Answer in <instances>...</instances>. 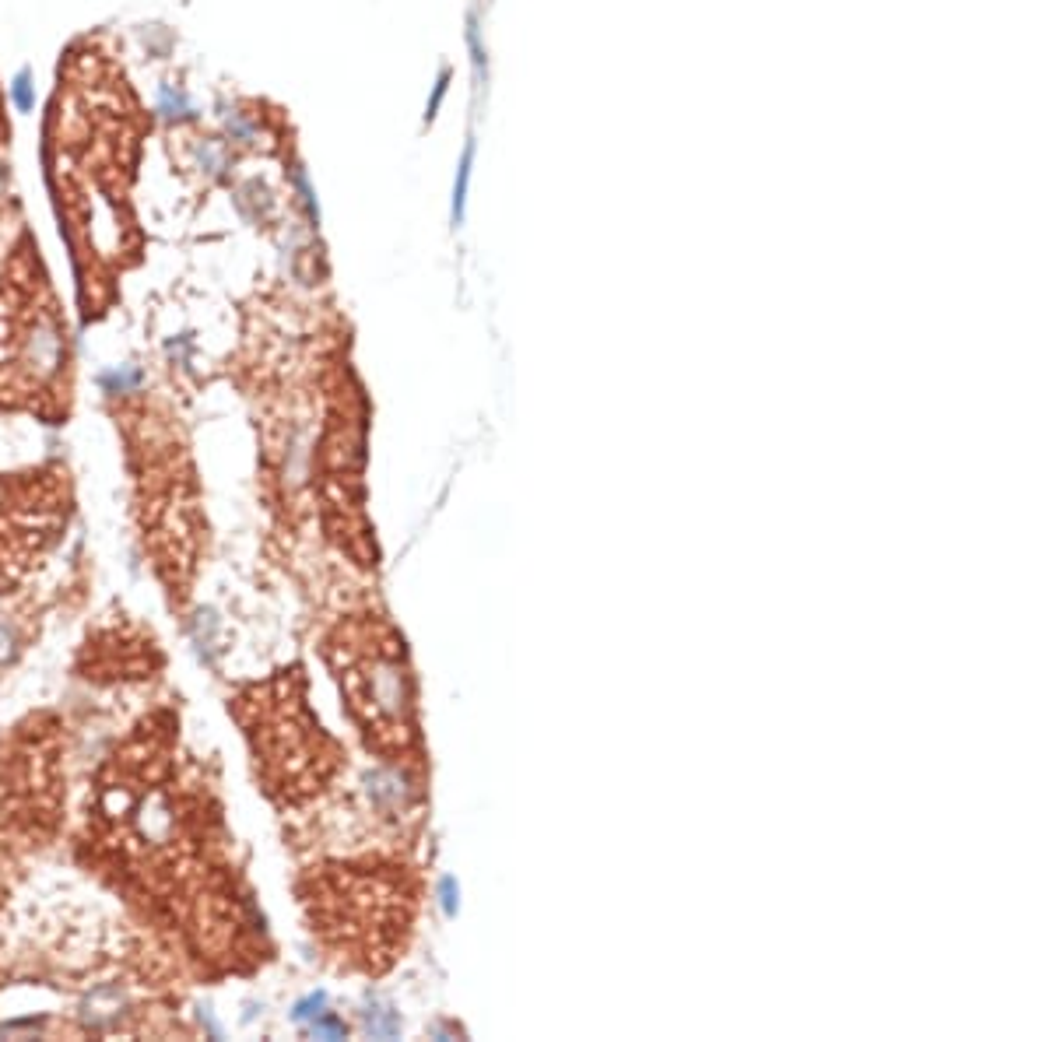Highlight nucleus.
<instances>
[{
  "label": "nucleus",
  "instance_id": "obj_1",
  "mask_svg": "<svg viewBox=\"0 0 1053 1042\" xmlns=\"http://www.w3.org/2000/svg\"><path fill=\"white\" fill-rule=\"evenodd\" d=\"M64 327L53 306L32 302V292L0 295V397L36 404L64 372Z\"/></svg>",
  "mask_w": 1053,
  "mask_h": 1042
},
{
  "label": "nucleus",
  "instance_id": "obj_2",
  "mask_svg": "<svg viewBox=\"0 0 1053 1042\" xmlns=\"http://www.w3.org/2000/svg\"><path fill=\"white\" fill-rule=\"evenodd\" d=\"M390 646H341L344 667L341 681L348 688L351 709L369 730H376L380 741L404 744L408 723V678H404L401 653Z\"/></svg>",
  "mask_w": 1053,
  "mask_h": 1042
},
{
  "label": "nucleus",
  "instance_id": "obj_3",
  "mask_svg": "<svg viewBox=\"0 0 1053 1042\" xmlns=\"http://www.w3.org/2000/svg\"><path fill=\"white\" fill-rule=\"evenodd\" d=\"M60 527L57 485L46 481H0V586H8L18 572L53 541Z\"/></svg>",
  "mask_w": 1053,
  "mask_h": 1042
},
{
  "label": "nucleus",
  "instance_id": "obj_4",
  "mask_svg": "<svg viewBox=\"0 0 1053 1042\" xmlns=\"http://www.w3.org/2000/svg\"><path fill=\"white\" fill-rule=\"evenodd\" d=\"M471 158H474V144H467V148H464V158H460V169H457V186H453V225L464 222L467 183H471Z\"/></svg>",
  "mask_w": 1053,
  "mask_h": 1042
},
{
  "label": "nucleus",
  "instance_id": "obj_5",
  "mask_svg": "<svg viewBox=\"0 0 1053 1042\" xmlns=\"http://www.w3.org/2000/svg\"><path fill=\"white\" fill-rule=\"evenodd\" d=\"M11 92H15V102H18V106H22V109H32V88H29V78H25V74H18V78H15V88H11Z\"/></svg>",
  "mask_w": 1053,
  "mask_h": 1042
},
{
  "label": "nucleus",
  "instance_id": "obj_6",
  "mask_svg": "<svg viewBox=\"0 0 1053 1042\" xmlns=\"http://www.w3.org/2000/svg\"><path fill=\"white\" fill-rule=\"evenodd\" d=\"M446 81H450V78H446V74H443V78H439V85H436V95H432V102H429V116H436L439 102H443V95H446Z\"/></svg>",
  "mask_w": 1053,
  "mask_h": 1042
}]
</instances>
